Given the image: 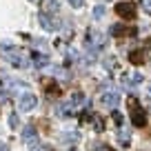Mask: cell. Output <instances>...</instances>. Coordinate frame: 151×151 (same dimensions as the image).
Wrapping results in <instances>:
<instances>
[{
  "mask_svg": "<svg viewBox=\"0 0 151 151\" xmlns=\"http://www.w3.org/2000/svg\"><path fill=\"white\" fill-rule=\"evenodd\" d=\"M45 9L51 11V14H56L58 11V0H47V2H45Z\"/></svg>",
  "mask_w": 151,
  "mask_h": 151,
  "instance_id": "9a60e30c",
  "label": "cell"
},
{
  "mask_svg": "<svg viewBox=\"0 0 151 151\" xmlns=\"http://www.w3.org/2000/svg\"><path fill=\"white\" fill-rule=\"evenodd\" d=\"M67 151H76V149H67Z\"/></svg>",
  "mask_w": 151,
  "mask_h": 151,
  "instance_id": "d4e9b609",
  "label": "cell"
},
{
  "mask_svg": "<svg viewBox=\"0 0 151 151\" xmlns=\"http://www.w3.org/2000/svg\"><path fill=\"white\" fill-rule=\"evenodd\" d=\"M113 120H116V122H118V124H122V116H120V113H118V111L113 113Z\"/></svg>",
  "mask_w": 151,
  "mask_h": 151,
  "instance_id": "603a6c76",
  "label": "cell"
},
{
  "mask_svg": "<svg viewBox=\"0 0 151 151\" xmlns=\"http://www.w3.org/2000/svg\"><path fill=\"white\" fill-rule=\"evenodd\" d=\"M142 7H145V9L151 14V0H142Z\"/></svg>",
  "mask_w": 151,
  "mask_h": 151,
  "instance_id": "44dd1931",
  "label": "cell"
},
{
  "mask_svg": "<svg viewBox=\"0 0 151 151\" xmlns=\"http://www.w3.org/2000/svg\"><path fill=\"white\" fill-rule=\"evenodd\" d=\"M31 62H33V67H38V69H42V67H47V65H49V58H47V53L33 51V53H31Z\"/></svg>",
  "mask_w": 151,
  "mask_h": 151,
  "instance_id": "30bf717a",
  "label": "cell"
},
{
  "mask_svg": "<svg viewBox=\"0 0 151 151\" xmlns=\"http://www.w3.org/2000/svg\"><path fill=\"white\" fill-rule=\"evenodd\" d=\"M62 140H78V133H65Z\"/></svg>",
  "mask_w": 151,
  "mask_h": 151,
  "instance_id": "d6986e66",
  "label": "cell"
},
{
  "mask_svg": "<svg viewBox=\"0 0 151 151\" xmlns=\"http://www.w3.org/2000/svg\"><path fill=\"white\" fill-rule=\"evenodd\" d=\"M116 14L122 20H133L138 11H136V5H133V2H118V5H116Z\"/></svg>",
  "mask_w": 151,
  "mask_h": 151,
  "instance_id": "5b68a950",
  "label": "cell"
},
{
  "mask_svg": "<svg viewBox=\"0 0 151 151\" xmlns=\"http://www.w3.org/2000/svg\"><path fill=\"white\" fill-rule=\"evenodd\" d=\"M82 2H85V0H69V5L76 7V9H78V7H82Z\"/></svg>",
  "mask_w": 151,
  "mask_h": 151,
  "instance_id": "ffe728a7",
  "label": "cell"
},
{
  "mask_svg": "<svg viewBox=\"0 0 151 151\" xmlns=\"http://www.w3.org/2000/svg\"><path fill=\"white\" fill-rule=\"evenodd\" d=\"M149 93H151V87H149Z\"/></svg>",
  "mask_w": 151,
  "mask_h": 151,
  "instance_id": "484cf974",
  "label": "cell"
},
{
  "mask_svg": "<svg viewBox=\"0 0 151 151\" xmlns=\"http://www.w3.org/2000/svg\"><path fill=\"white\" fill-rule=\"evenodd\" d=\"M38 20H40V24H42L47 31H58V29H60V22H58L56 18H51L49 14H40Z\"/></svg>",
  "mask_w": 151,
  "mask_h": 151,
  "instance_id": "ba28073f",
  "label": "cell"
},
{
  "mask_svg": "<svg viewBox=\"0 0 151 151\" xmlns=\"http://www.w3.org/2000/svg\"><path fill=\"white\" fill-rule=\"evenodd\" d=\"M22 140L31 147V151H40V142H38V131H36V127L27 124V127L22 129Z\"/></svg>",
  "mask_w": 151,
  "mask_h": 151,
  "instance_id": "3957f363",
  "label": "cell"
},
{
  "mask_svg": "<svg viewBox=\"0 0 151 151\" xmlns=\"http://www.w3.org/2000/svg\"><path fill=\"white\" fill-rule=\"evenodd\" d=\"M0 49H2V56H5L14 67H20V69H22V67H29L27 56H24L22 51H18V49H14V47H7V45H2Z\"/></svg>",
  "mask_w": 151,
  "mask_h": 151,
  "instance_id": "7a4b0ae2",
  "label": "cell"
},
{
  "mask_svg": "<svg viewBox=\"0 0 151 151\" xmlns=\"http://www.w3.org/2000/svg\"><path fill=\"white\" fill-rule=\"evenodd\" d=\"M93 16H96V18H102V16H104V7H102V5H98V7L93 9Z\"/></svg>",
  "mask_w": 151,
  "mask_h": 151,
  "instance_id": "e0dca14e",
  "label": "cell"
},
{
  "mask_svg": "<svg viewBox=\"0 0 151 151\" xmlns=\"http://www.w3.org/2000/svg\"><path fill=\"white\" fill-rule=\"evenodd\" d=\"M71 111H73V107H71L69 102H65V104H58V107H56V113L60 116V118H67V116H71Z\"/></svg>",
  "mask_w": 151,
  "mask_h": 151,
  "instance_id": "4fadbf2b",
  "label": "cell"
},
{
  "mask_svg": "<svg viewBox=\"0 0 151 151\" xmlns=\"http://www.w3.org/2000/svg\"><path fill=\"white\" fill-rule=\"evenodd\" d=\"M9 124H11V127H16V124H18V116H16V113L9 118Z\"/></svg>",
  "mask_w": 151,
  "mask_h": 151,
  "instance_id": "7402d4cb",
  "label": "cell"
},
{
  "mask_svg": "<svg viewBox=\"0 0 151 151\" xmlns=\"http://www.w3.org/2000/svg\"><path fill=\"white\" fill-rule=\"evenodd\" d=\"M142 82V76L140 73H131V76H124V85L127 87H136Z\"/></svg>",
  "mask_w": 151,
  "mask_h": 151,
  "instance_id": "5bb4252c",
  "label": "cell"
},
{
  "mask_svg": "<svg viewBox=\"0 0 151 151\" xmlns=\"http://www.w3.org/2000/svg\"><path fill=\"white\" fill-rule=\"evenodd\" d=\"M118 102H120V93H118V91H104V93H102V104H104V107L113 109Z\"/></svg>",
  "mask_w": 151,
  "mask_h": 151,
  "instance_id": "9c48e42d",
  "label": "cell"
},
{
  "mask_svg": "<svg viewBox=\"0 0 151 151\" xmlns=\"http://www.w3.org/2000/svg\"><path fill=\"white\" fill-rule=\"evenodd\" d=\"M0 151H9V147H7L5 142H0Z\"/></svg>",
  "mask_w": 151,
  "mask_h": 151,
  "instance_id": "cb8c5ba5",
  "label": "cell"
},
{
  "mask_svg": "<svg viewBox=\"0 0 151 151\" xmlns=\"http://www.w3.org/2000/svg\"><path fill=\"white\" fill-rule=\"evenodd\" d=\"M71 107H78V104H89V100L85 98V93H80V91H76L73 96H71Z\"/></svg>",
  "mask_w": 151,
  "mask_h": 151,
  "instance_id": "7c38bea8",
  "label": "cell"
},
{
  "mask_svg": "<svg viewBox=\"0 0 151 151\" xmlns=\"http://www.w3.org/2000/svg\"><path fill=\"white\" fill-rule=\"evenodd\" d=\"M118 138H120V142H129V131H127V129H120Z\"/></svg>",
  "mask_w": 151,
  "mask_h": 151,
  "instance_id": "2e32d148",
  "label": "cell"
},
{
  "mask_svg": "<svg viewBox=\"0 0 151 151\" xmlns=\"http://www.w3.org/2000/svg\"><path fill=\"white\" fill-rule=\"evenodd\" d=\"M147 58V51L145 49H133V51H129V60L133 62V65H142Z\"/></svg>",
  "mask_w": 151,
  "mask_h": 151,
  "instance_id": "8fae6325",
  "label": "cell"
},
{
  "mask_svg": "<svg viewBox=\"0 0 151 151\" xmlns=\"http://www.w3.org/2000/svg\"><path fill=\"white\" fill-rule=\"evenodd\" d=\"M38 104V98L33 93H29V91H24V93L18 96V109L20 111H33Z\"/></svg>",
  "mask_w": 151,
  "mask_h": 151,
  "instance_id": "277c9868",
  "label": "cell"
},
{
  "mask_svg": "<svg viewBox=\"0 0 151 151\" xmlns=\"http://www.w3.org/2000/svg\"><path fill=\"white\" fill-rule=\"evenodd\" d=\"M96 151H116V149H111L109 145H98V147H96Z\"/></svg>",
  "mask_w": 151,
  "mask_h": 151,
  "instance_id": "ac0fdd59",
  "label": "cell"
},
{
  "mask_svg": "<svg viewBox=\"0 0 151 151\" xmlns=\"http://www.w3.org/2000/svg\"><path fill=\"white\" fill-rule=\"evenodd\" d=\"M111 36H116V38L136 36V27H129V24H113L111 27Z\"/></svg>",
  "mask_w": 151,
  "mask_h": 151,
  "instance_id": "52a82bcc",
  "label": "cell"
},
{
  "mask_svg": "<svg viewBox=\"0 0 151 151\" xmlns=\"http://www.w3.org/2000/svg\"><path fill=\"white\" fill-rule=\"evenodd\" d=\"M102 42H104V36L102 33H98L96 29H91L89 33H87V49H91V51H98L100 47H102Z\"/></svg>",
  "mask_w": 151,
  "mask_h": 151,
  "instance_id": "8992f818",
  "label": "cell"
},
{
  "mask_svg": "<svg viewBox=\"0 0 151 151\" xmlns=\"http://www.w3.org/2000/svg\"><path fill=\"white\" fill-rule=\"evenodd\" d=\"M127 104H129V118H131V124H133V127H145V124H147V111L140 107V102H138L133 96H129Z\"/></svg>",
  "mask_w": 151,
  "mask_h": 151,
  "instance_id": "6da1fadb",
  "label": "cell"
}]
</instances>
